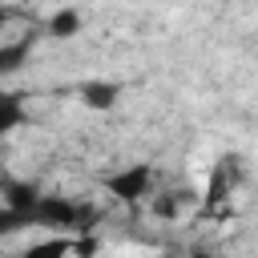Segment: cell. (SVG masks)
<instances>
[{"label":"cell","instance_id":"obj_1","mask_svg":"<svg viewBox=\"0 0 258 258\" xmlns=\"http://www.w3.org/2000/svg\"><path fill=\"white\" fill-rule=\"evenodd\" d=\"M28 222L44 226V230H69L85 222V210L77 202H69L64 194H36V202L28 206Z\"/></svg>","mask_w":258,"mask_h":258},{"label":"cell","instance_id":"obj_2","mask_svg":"<svg viewBox=\"0 0 258 258\" xmlns=\"http://www.w3.org/2000/svg\"><path fill=\"white\" fill-rule=\"evenodd\" d=\"M149 185H153V169H149V165H129V169H121V173H113V177L105 181V189H109L113 198H121V202L145 198Z\"/></svg>","mask_w":258,"mask_h":258},{"label":"cell","instance_id":"obj_3","mask_svg":"<svg viewBox=\"0 0 258 258\" xmlns=\"http://www.w3.org/2000/svg\"><path fill=\"white\" fill-rule=\"evenodd\" d=\"M20 121H24V105H20V97L0 89V137H4V133H12Z\"/></svg>","mask_w":258,"mask_h":258},{"label":"cell","instance_id":"obj_4","mask_svg":"<svg viewBox=\"0 0 258 258\" xmlns=\"http://www.w3.org/2000/svg\"><path fill=\"white\" fill-rule=\"evenodd\" d=\"M81 97H85L89 109H109V105L117 101V85H109V81H93V85L81 89Z\"/></svg>","mask_w":258,"mask_h":258},{"label":"cell","instance_id":"obj_5","mask_svg":"<svg viewBox=\"0 0 258 258\" xmlns=\"http://www.w3.org/2000/svg\"><path fill=\"white\" fill-rule=\"evenodd\" d=\"M77 28H81V16H77L73 8H60V12L48 20V32H52V36H77Z\"/></svg>","mask_w":258,"mask_h":258},{"label":"cell","instance_id":"obj_6","mask_svg":"<svg viewBox=\"0 0 258 258\" xmlns=\"http://www.w3.org/2000/svg\"><path fill=\"white\" fill-rule=\"evenodd\" d=\"M28 56V40H16V44H4L0 48V77H8L12 69H20V60Z\"/></svg>","mask_w":258,"mask_h":258},{"label":"cell","instance_id":"obj_7","mask_svg":"<svg viewBox=\"0 0 258 258\" xmlns=\"http://www.w3.org/2000/svg\"><path fill=\"white\" fill-rule=\"evenodd\" d=\"M4 20H8V12H4V8H0V28H4Z\"/></svg>","mask_w":258,"mask_h":258}]
</instances>
